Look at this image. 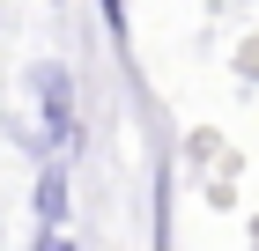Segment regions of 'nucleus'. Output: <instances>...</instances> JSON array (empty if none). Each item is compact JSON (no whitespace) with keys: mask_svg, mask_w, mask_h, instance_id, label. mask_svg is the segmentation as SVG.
<instances>
[{"mask_svg":"<svg viewBox=\"0 0 259 251\" xmlns=\"http://www.w3.org/2000/svg\"><path fill=\"white\" fill-rule=\"evenodd\" d=\"M30 89H37V104H45V133H52V148H60V155H74V148H81L74 74H67V67H37V74H30Z\"/></svg>","mask_w":259,"mask_h":251,"instance_id":"f257e3e1","label":"nucleus"},{"mask_svg":"<svg viewBox=\"0 0 259 251\" xmlns=\"http://www.w3.org/2000/svg\"><path fill=\"white\" fill-rule=\"evenodd\" d=\"M67 207H74V192H67V163H45V170H37V222L60 229Z\"/></svg>","mask_w":259,"mask_h":251,"instance_id":"f03ea898","label":"nucleus"},{"mask_svg":"<svg viewBox=\"0 0 259 251\" xmlns=\"http://www.w3.org/2000/svg\"><path fill=\"white\" fill-rule=\"evenodd\" d=\"M97 15H104V30H111V37H126V0H97Z\"/></svg>","mask_w":259,"mask_h":251,"instance_id":"7ed1b4c3","label":"nucleus"},{"mask_svg":"<svg viewBox=\"0 0 259 251\" xmlns=\"http://www.w3.org/2000/svg\"><path fill=\"white\" fill-rule=\"evenodd\" d=\"M37 251H74V244H67V229H45V236H37Z\"/></svg>","mask_w":259,"mask_h":251,"instance_id":"20e7f679","label":"nucleus"}]
</instances>
